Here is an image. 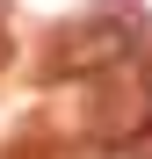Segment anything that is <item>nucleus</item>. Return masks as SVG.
Instances as JSON below:
<instances>
[{
    "label": "nucleus",
    "mask_w": 152,
    "mask_h": 159,
    "mask_svg": "<svg viewBox=\"0 0 152 159\" xmlns=\"http://www.w3.org/2000/svg\"><path fill=\"white\" fill-rule=\"evenodd\" d=\"M7 58H15V36H7V22H0V72H7Z\"/></svg>",
    "instance_id": "nucleus-2"
},
{
    "label": "nucleus",
    "mask_w": 152,
    "mask_h": 159,
    "mask_svg": "<svg viewBox=\"0 0 152 159\" xmlns=\"http://www.w3.org/2000/svg\"><path fill=\"white\" fill-rule=\"evenodd\" d=\"M138 15H87V22H72V29L51 43V80H94V72H123L138 58Z\"/></svg>",
    "instance_id": "nucleus-1"
}]
</instances>
